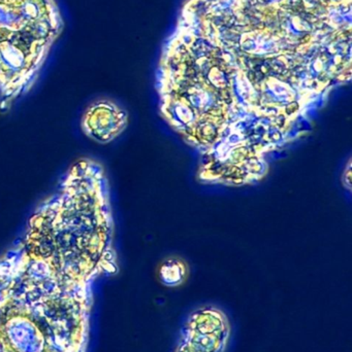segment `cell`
<instances>
[{
	"label": "cell",
	"mask_w": 352,
	"mask_h": 352,
	"mask_svg": "<svg viewBox=\"0 0 352 352\" xmlns=\"http://www.w3.org/2000/svg\"><path fill=\"white\" fill-rule=\"evenodd\" d=\"M352 0H189L163 49L161 113L202 160L262 173L351 78Z\"/></svg>",
	"instance_id": "cell-1"
},
{
	"label": "cell",
	"mask_w": 352,
	"mask_h": 352,
	"mask_svg": "<svg viewBox=\"0 0 352 352\" xmlns=\"http://www.w3.org/2000/svg\"><path fill=\"white\" fill-rule=\"evenodd\" d=\"M117 271L113 241L92 217L37 207L0 258V352H87L93 283Z\"/></svg>",
	"instance_id": "cell-2"
},
{
	"label": "cell",
	"mask_w": 352,
	"mask_h": 352,
	"mask_svg": "<svg viewBox=\"0 0 352 352\" xmlns=\"http://www.w3.org/2000/svg\"><path fill=\"white\" fill-rule=\"evenodd\" d=\"M63 26L55 0H0V111L34 86Z\"/></svg>",
	"instance_id": "cell-3"
},
{
	"label": "cell",
	"mask_w": 352,
	"mask_h": 352,
	"mask_svg": "<svg viewBox=\"0 0 352 352\" xmlns=\"http://www.w3.org/2000/svg\"><path fill=\"white\" fill-rule=\"evenodd\" d=\"M231 335V318L222 308L198 306L182 322L172 352H227Z\"/></svg>",
	"instance_id": "cell-4"
},
{
	"label": "cell",
	"mask_w": 352,
	"mask_h": 352,
	"mask_svg": "<svg viewBox=\"0 0 352 352\" xmlns=\"http://www.w3.org/2000/svg\"><path fill=\"white\" fill-rule=\"evenodd\" d=\"M128 124L127 113L115 102L107 99L92 103L81 121L83 133L101 144L117 138Z\"/></svg>",
	"instance_id": "cell-5"
},
{
	"label": "cell",
	"mask_w": 352,
	"mask_h": 352,
	"mask_svg": "<svg viewBox=\"0 0 352 352\" xmlns=\"http://www.w3.org/2000/svg\"><path fill=\"white\" fill-rule=\"evenodd\" d=\"M187 275V265L179 258H167L159 267V280L167 287H179L186 280Z\"/></svg>",
	"instance_id": "cell-6"
},
{
	"label": "cell",
	"mask_w": 352,
	"mask_h": 352,
	"mask_svg": "<svg viewBox=\"0 0 352 352\" xmlns=\"http://www.w3.org/2000/svg\"><path fill=\"white\" fill-rule=\"evenodd\" d=\"M342 184L345 188L351 190V160L349 159V164L346 168L344 169V173L342 175Z\"/></svg>",
	"instance_id": "cell-7"
}]
</instances>
